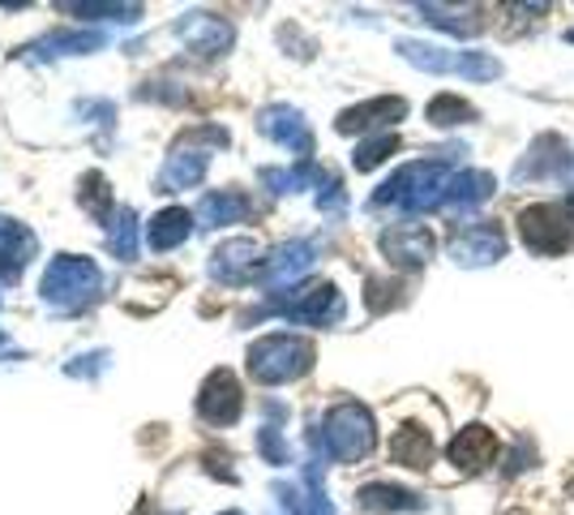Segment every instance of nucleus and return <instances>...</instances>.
Here are the masks:
<instances>
[{"instance_id":"nucleus-1","label":"nucleus","mask_w":574,"mask_h":515,"mask_svg":"<svg viewBox=\"0 0 574 515\" xmlns=\"http://www.w3.org/2000/svg\"><path fill=\"white\" fill-rule=\"evenodd\" d=\"M446 185H451V176H446L442 159L408 163V168H399L382 190L373 194V206H399V211H412V215L416 211H433V206H442V199H446Z\"/></svg>"},{"instance_id":"nucleus-8","label":"nucleus","mask_w":574,"mask_h":515,"mask_svg":"<svg viewBox=\"0 0 574 515\" xmlns=\"http://www.w3.org/2000/svg\"><path fill=\"white\" fill-rule=\"evenodd\" d=\"M95 288H99V271H95V262H86V258H56V262L47 267V276H43V297L65 301V305L86 301Z\"/></svg>"},{"instance_id":"nucleus-6","label":"nucleus","mask_w":574,"mask_h":515,"mask_svg":"<svg viewBox=\"0 0 574 515\" xmlns=\"http://www.w3.org/2000/svg\"><path fill=\"white\" fill-rule=\"evenodd\" d=\"M571 147L562 133H540L532 142V151L523 155V163L515 168V185H528V181H562L571 172Z\"/></svg>"},{"instance_id":"nucleus-21","label":"nucleus","mask_w":574,"mask_h":515,"mask_svg":"<svg viewBox=\"0 0 574 515\" xmlns=\"http://www.w3.org/2000/svg\"><path fill=\"white\" fill-rule=\"evenodd\" d=\"M416 13H424V22H433V26H442V31H451V35H476L480 31V18L472 13V9H446V4H416Z\"/></svg>"},{"instance_id":"nucleus-16","label":"nucleus","mask_w":574,"mask_h":515,"mask_svg":"<svg viewBox=\"0 0 574 515\" xmlns=\"http://www.w3.org/2000/svg\"><path fill=\"white\" fill-rule=\"evenodd\" d=\"M494 190H498L494 172H480V168H472V172L451 176L442 206H446V211H459V215H463V211H476V206H485V202L494 199Z\"/></svg>"},{"instance_id":"nucleus-2","label":"nucleus","mask_w":574,"mask_h":515,"mask_svg":"<svg viewBox=\"0 0 574 515\" xmlns=\"http://www.w3.org/2000/svg\"><path fill=\"white\" fill-rule=\"evenodd\" d=\"M322 442H326V455L339 460V464H356L373 451V417L365 404L347 399L335 404L326 412V426H322Z\"/></svg>"},{"instance_id":"nucleus-18","label":"nucleus","mask_w":574,"mask_h":515,"mask_svg":"<svg viewBox=\"0 0 574 515\" xmlns=\"http://www.w3.org/2000/svg\"><path fill=\"white\" fill-rule=\"evenodd\" d=\"M360 507H369V512H421L424 503L412 494V490H403V485L373 481V485L360 490Z\"/></svg>"},{"instance_id":"nucleus-5","label":"nucleus","mask_w":574,"mask_h":515,"mask_svg":"<svg viewBox=\"0 0 574 515\" xmlns=\"http://www.w3.org/2000/svg\"><path fill=\"white\" fill-rule=\"evenodd\" d=\"M571 211L553 206V202H540V206H528L519 215V237L523 245L540 254V258H557L574 245V228H571Z\"/></svg>"},{"instance_id":"nucleus-7","label":"nucleus","mask_w":574,"mask_h":515,"mask_svg":"<svg viewBox=\"0 0 574 515\" xmlns=\"http://www.w3.org/2000/svg\"><path fill=\"white\" fill-rule=\"evenodd\" d=\"M270 310L288 314L292 322H313V326H326V322H339L344 318V297L335 283H313V288H301L292 292L288 301H274Z\"/></svg>"},{"instance_id":"nucleus-20","label":"nucleus","mask_w":574,"mask_h":515,"mask_svg":"<svg viewBox=\"0 0 574 515\" xmlns=\"http://www.w3.org/2000/svg\"><path fill=\"white\" fill-rule=\"evenodd\" d=\"M253 211V202L245 199V194H206L202 206H197V219L202 224H236V219H245Z\"/></svg>"},{"instance_id":"nucleus-23","label":"nucleus","mask_w":574,"mask_h":515,"mask_svg":"<svg viewBox=\"0 0 574 515\" xmlns=\"http://www.w3.org/2000/svg\"><path fill=\"white\" fill-rule=\"evenodd\" d=\"M472 117H476V108L467 99H459V95H451V90L433 95V104H429V120L437 129H455V125H467Z\"/></svg>"},{"instance_id":"nucleus-13","label":"nucleus","mask_w":574,"mask_h":515,"mask_svg":"<svg viewBox=\"0 0 574 515\" xmlns=\"http://www.w3.org/2000/svg\"><path fill=\"white\" fill-rule=\"evenodd\" d=\"M258 125H262V133H267V138H274L279 147L296 151V155H301V163L313 155V133H308V125H305V117H301V112H292V108H267Z\"/></svg>"},{"instance_id":"nucleus-19","label":"nucleus","mask_w":574,"mask_h":515,"mask_svg":"<svg viewBox=\"0 0 574 515\" xmlns=\"http://www.w3.org/2000/svg\"><path fill=\"white\" fill-rule=\"evenodd\" d=\"M189 224H193V215L185 211V206H172V211L154 215L151 228H147L151 249H172V245H181V240L189 237Z\"/></svg>"},{"instance_id":"nucleus-4","label":"nucleus","mask_w":574,"mask_h":515,"mask_svg":"<svg viewBox=\"0 0 574 515\" xmlns=\"http://www.w3.org/2000/svg\"><path fill=\"white\" fill-rule=\"evenodd\" d=\"M308 365H313V344L301 335H267L249 348V374L267 387L301 378Z\"/></svg>"},{"instance_id":"nucleus-24","label":"nucleus","mask_w":574,"mask_h":515,"mask_svg":"<svg viewBox=\"0 0 574 515\" xmlns=\"http://www.w3.org/2000/svg\"><path fill=\"white\" fill-rule=\"evenodd\" d=\"M394 151H399V138L386 129V133H373L369 142H360V147H356V155H351V163H356L360 172H373V168H378L386 155H394Z\"/></svg>"},{"instance_id":"nucleus-22","label":"nucleus","mask_w":574,"mask_h":515,"mask_svg":"<svg viewBox=\"0 0 574 515\" xmlns=\"http://www.w3.org/2000/svg\"><path fill=\"white\" fill-rule=\"evenodd\" d=\"M181 31H185V40H189L197 52H206V56L231 43V26H228V22H219V18H202V13L193 18L189 26H181Z\"/></svg>"},{"instance_id":"nucleus-3","label":"nucleus","mask_w":574,"mask_h":515,"mask_svg":"<svg viewBox=\"0 0 574 515\" xmlns=\"http://www.w3.org/2000/svg\"><path fill=\"white\" fill-rule=\"evenodd\" d=\"M399 56L424 74H459L467 82L501 78V65L489 52H451V47H433V43L421 40H399Z\"/></svg>"},{"instance_id":"nucleus-25","label":"nucleus","mask_w":574,"mask_h":515,"mask_svg":"<svg viewBox=\"0 0 574 515\" xmlns=\"http://www.w3.org/2000/svg\"><path fill=\"white\" fill-rule=\"evenodd\" d=\"M369 310H390L399 301V283H386V279H369Z\"/></svg>"},{"instance_id":"nucleus-17","label":"nucleus","mask_w":574,"mask_h":515,"mask_svg":"<svg viewBox=\"0 0 574 515\" xmlns=\"http://www.w3.org/2000/svg\"><path fill=\"white\" fill-rule=\"evenodd\" d=\"M390 455H394V464H403V469H429L433 464V455H437V447H433V434L421 430V426H403L394 442H390Z\"/></svg>"},{"instance_id":"nucleus-27","label":"nucleus","mask_w":574,"mask_h":515,"mask_svg":"<svg viewBox=\"0 0 574 515\" xmlns=\"http://www.w3.org/2000/svg\"><path fill=\"white\" fill-rule=\"evenodd\" d=\"M571 194H574V185H571Z\"/></svg>"},{"instance_id":"nucleus-14","label":"nucleus","mask_w":574,"mask_h":515,"mask_svg":"<svg viewBox=\"0 0 574 515\" xmlns=\"http://www.w3.org/2000/svg\"><path fill=\"white\" fill-rule=\"evenodd\" d=\"M408 117V104L399 95H382V99H369V104H356L339 117V133H369V129H382V125H394V120ZM386 133V129H382Z\"/></svg>"},{"instance_id":"nucleus-12","label":"nucleus","mask_w":574,"mask_h":515,"mask_svg":"<svg viewBox=\"0 0 574 515\" xmlns=\"http://www.w3.org/2000/svg\"><path fill=\"white\" fill-rule=\"evenodd\" d=\"M308 267H313V245H308V240H288V245H279L267 262H262L258 279H267L270 288H292Z\"/></svg>"},{"instance_id":"nucleus-10","label":"nucleus","mask_w":574,"mask_h":515,"mask_svg":"<svg viewBox=\"0 0 574 515\" xmlns=\"http://www.w3.org/2000/svg\"><path fill=\"white\" fill-rule=\"evenodd\" d=\"M433 233L421 224H394L382 233V254L394 267H424L433 258Z\"/></svg>"},{"instance_id":"nucleus-15","label":"nucleus","mask_w":574,"mask_h":515,"mask_svg":"<svg viewBox=\"0 0 574 515\" xmlns=\"http://www.w3.org/2000/svg\"><path fill=\"white\" fill-rule=\"evenodd\" d=\"M494 455H498V434L485 430V426H467V430H459V438L451 442V464H459L463 473L489 469Z\"/></svg>"},{"instance_id":"nucleus-26","label":"nucleus","mask_w":574,"mask_h":515,"mask_svg":"<svg viewBox=\"0 0 574 515\" xmlns=\"http://www.w3.org/2000/svg\"><path fill=\"white\" fill-rule=\"evenodd\" d=\"M566 40H571V43H574V31H571V35H566Z\"/></svg>"},{"instance_id":"nucleus-9","label":"nucleus","mask_w":574,"mask_h":515,"mask_svg":"<svg viewBox=\"0 0 574 515\" xmlns=\"http://www.w3.org/2000/svg\"><path fill=\"white\" fill-rule=\"evenodd\" d=\"M451 254L459 267H489L506 258V233L494 224H467L459 237L451 240Z\"/></svg>"},{"instance_id":"nucleus-11","label":"nucleus","mask_w":574,"mask_h":515,"mask_svg":"<svg viewBox=\"0 0 574 515\" xmlns=\"http://www.w3.org/2000/svg\"><path fill=\"white\" fill-rule=\"evenodd\" d=\"M240 387H236V378H231L228 369H215L210 378H206V387H202V396H197V412H202V421H210V426H231L236 417H240Z\"/></svg>"}]
</instances>
